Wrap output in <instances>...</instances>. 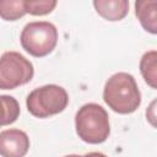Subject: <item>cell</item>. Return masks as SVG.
<instances>
[{
  "instance_id": "obj_1",
  "label": "cell",
  "mask_w": 157,
  "mask_h": 157,
  "mask_svg": "<svg viewBox=\"0 0 157 157\" xmlns=\"http://www.w3.org/2000/svg\"><path fill=\"white\" fill-rule=\"evenodd\" d=\"M103 101L118 114H131L141 104V93L131 74L112 75L103 88Z\"/></svg>"
},
{
  "instance_id": "obj_2",
  "label": "cell",
  "mask_w": 157,
  "mask_h": 157,
  "mask_svg": "<svg viewBox=\"0 0 157 157\" xmlns=\"http://www.w3.org/2000/svg\"><path fill=\"white\" fill-rule=\"evenodd\" d=\"M77 136L86 144L98 145L104 142L110 134L109 115L97 103H86L75 114Z\"/></svg>"
},
{
  "instance_id": "obj_3",
  "label": "cell",
  "mask_w": 157,
  "mask_h": 157,
  "mask_svg": "<svg viewBox=\"0 0 157 157\" xmlns=\"http://www.w3.org/2000/svg\"><path fill=\"white\" fill-rule=\"evenodd\" d=\"M69 94L58 85H44L34 88L26 98L28 112L39 119L59 114L67 107Z\"/></svg>"
},
{
  "instance_id": "obj_4",
  "label": "cell",
  "mask_w": 157,
  "mask_h": 157,
  "mask_svg": "<svg viewBox=\"0 0 157 157\" xmlns=\"http://www.w3.org/2000/svg\"><path fill=\"white\" fill-rule=\"evenodd\" d=\"M22 48L32 56L43 58L50 54L58 43V29L48 21L27 23L20 36Z\"/></svg>"
},
{
  "instance_id": "obj_5",
  "label": "cell",
  "mask_w": 157,
  "mask_h": 157,
  "mask_svg": "<svg viewBox=\"0 0 157 157\" xmlns=\"http://www.w3.org/2000/svg\"><path fill=\"white\" fill-rule=\"evenodd\" d=\"M33 75V64L21 53L10 50L0 56V90H15L28 83Z\"/></svg>"
},
{
  "instance_id": "obj_6",
  "label": "cell",
  "mask_w": 157,
  "mask_h": 157,
  "mask_svg": "<svg viewBox=\"0 0 157 157\" xmlns=\"http://www.w3.org/2000/svg\"><path fill=\"white\" fill-rule=\"evenodd\" d=\"M29 150V137L20 129H7L0 132L1 157H25Z\"/></svg>"
},
{
  "instance_id": "obj_7",
  "label": "cell",
  "mask_w": 157,
  "mask_h": 157,
  "mask_svg": "<svg viewBox=\"0 0 157 157\" xmlns=\"http://www.w3.org/2000/svg\"><path fill=\"white\" fill-rule=\"evenodd\" d=\"M97 13L107 21H120L129 12L128 0H94Z\"/></svg>"
},
{
  "instance_id": "obj_8",
  "label": "cell",
  "mask_w": 157,
  "mask_h": 157,
  "mask_svg": "<svg viewBox=\"0 0 157 157\" xmlns=\"http://www.w3.org/2000/svg\"><path fill=\"white\" fill-rule=\"evenodd\" d=\"M135 15L142 28L151 33H157V1L139 0L135 2Z\"/></svg>"
},
{
  "instance_id": "obj_9",
  "label": "cell",
  "mask_w": 157,
  "mask_h": 157,
  "mask_svg": "<svg viewBox=\"0 0 157 157\" xmlns=\"http://www.w3.org/2000/svg\"><path fill=\"white\" fill-rule=\"evenodd\" d=\"M140 72L146 83L156 90L157 88V52H146L140 60Z\"/></svg>"
},
{
  "instance_id": "obj_10",
  "label": "cell",
  "mask_w": 157,
  "mask_h": 157,
  "mask_svg": "<svg viewBox=\"0 0 157 157\" xmlns=\"http://www.w3.org/2000/svg\"><path fill=\"white\" fill-rule=\"evenodd\" d=\"M20 104L12 96L0 94V126L15 123L20 117Z\"/></svg>"
},
{
  "instance_id": "obj_11",
  "label": "cell",
  "mask_w": 157,
  "mask_h": 157,
  "mask_svg": "<svg viewBox=\"0 0 157 157\" xmlns=\"http://www.w3.org/2000/svg\"><path fill=\"white\" fill-rule=\"evenodd\" d=\"M26 15L23 0H0V17L5 21H16Z\"/></svg>"
},
{
  "instance_id": "obj_12",
  "label": "cell",
  "mask_w": 157,
  "mask_h": 157,
  "mask_svg": "<svg viewBox=\"0 0 157 157\" xmlns=\"http://www.w3.org/2000/svg\"><path fill=\"white\" fill-rule=\"evenodd\" d=\"M25 11L26 13L33 15V16H44L50 13L55 6V0H23Z\"/></svg>"
},
{
  "instance_id": "obj_13",
  "label": "cell",
  "mask_w": 157,
  "mask_h": 157,
  "mask_svg": "<svg viewBox=\"0 0 157 157\" xmlns=\"http://www.w3.org/2000/svg\"><path fill=\"white\" fill-rule=\"evenodd\" d=\"M64 157H107L104 153L102 152H88L83 156H80V155H67V156H64Z\"/></svg>"
}]
</instances>
